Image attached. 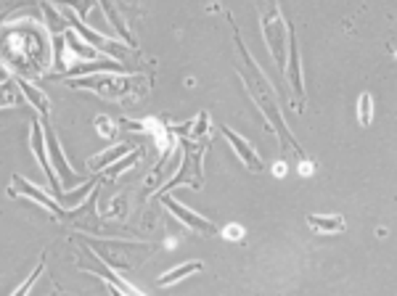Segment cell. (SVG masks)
<instances>
[{
	"instance_id": "484cf974",
	"label": "cell",
	"mask_w": 397,
	"mask_h": 296,
	"mask_svg": "<svg viewBox=\"0 0 397 296\" xmlns=\"http://www.w3.org/2000/svg\"><path fill=\"white\" fill-rule=\"evenodd\" d=\"M109 294H111V296H125V294H122V291H117L114 285H109Z\"/></svg>"
},
{
	"instance_id": "277c9868",
	"label": "cell",
	"mask_w": 397,
	"mask_h": 296,
	"mask_svg": "<svg viewBox=\"0 0 397 296\" xmlns=\"http://www.w3.org/2000/svg\"><path fill=\"white\" fill-rule=\"evenodd\" d=\"M64 16H69V22H72V27L77 30V34H82L85 40H90V43L96 45L99 51H106V53L117 56V58H127V48H122V45L111 43V40H106V37H101L99 32L88 30V27H85L82 22H77V19H75V8H69V6H66V8H64Z\"/></svg>"
},
{
	"instance_id": "9a60e30c",
	"label": "cell",
	"mask_w": 397,
	"mask_h": 296,
	"mask_svg": "<svg viewBox=\"0 0 397 296\" xmlns=\"http://www.w3.org/2000/svg\"><path fill=\"white\" fill-rule=\"evenodd\" d=\"M96 273H99L101 278L106 281V283L114 285L117 291H122V294H127V296H144L141 291H138V288H135V285H130L127 281H122V278H117V275L111 273V270H106V267H96Z\"/></svg>"
},
{
	"instance_id": "ac0fdd59",
	"label": "cell",
	"mask_w": 397,
	"mask_h": 296,
	"mask_svg": "<svg viewBox=\"0 0 397 296\" xmlns=\"http://www.w3.org/2000/svg\"><path fill=\"white\" fill-rule=\"evenodd\" d=\"M358 114H360V124H363V127H368V124L374 122V98H371V93H363V96H360Z\"/></svg>"
},
{
	"instance_id": "e0dca14e",
	"label": "cell",
	"mask_w": 397,
	"mask_h": 296,
	"mask_svg": "<svg viewBox=\"0 0 397 296\" xmlns=\"http://www.w3.org/2000/svg\"><path fill=\"white\" fill-rule=\"evenodd\" d=\"M16 82L8 79L0 85V109H11V106H19V93H16Z\"/></svg>"
},
{
	"instance_id": "ba28073f",
	"label": "cell",
	"mask_w": 397,
	"mask_h": 296,
	"mask_svg": "<svg viewBox=\"0 0 397 296\" xmlns=\"http://www.w3.org/2000/svg\"><path fill=\"white\" fill-rule=\"evenodd\" d=\"M32 148H34V156H37V162L43 165L45 175H48V180H51V188H53L56 196H61L64 191H61V186H58V180H56L53 175V167L48 165V156H45V148H43V130H40V122H32Z\"/></svg>"
},
{
	"instance_id": "9c48e42d",
	"label": "cell",
	"mask_w": 397,
	"mask_h": 296,
	"mask_svg": "<svg viewBox=\"0 0 397 296\" xmlns=\"http://www.w3.org/2000/svg\"><path fill=\"white\" fill-rule=\"evenodd\" d=\"M13 186L19 188V191H22L24 196L34 198V201H37V204H43V207H48V209H51V212H53V214H58V217H61V214H64V212H61V207H58V204H56L53 198H48V196H45V193H43V191H37V188H34L32 183H27V180H24V177L13 175Z\"/></svg>"
},
{
	"instance_id": "5bb4252c",
	"label": "cell",
	"mask_w": 397,
	"mask_h": 296,
	"mask_svg": "<svg viewBox=\"0 0 397 296\" xmlns=\"http://www.w3.org/2000/svg\"><path fill=\"white\" fill-rule=\"evenodd\" d=\"M204 264L201 262H186V264H180V267H175V270H170V273H165L156 283L159 285H170V283H177V281H183L186 275H191V273H198Z\"/></svg>"
},
{
	"instance_id": "7402d4cb",
	"label": "cell",
	"mask_w": 397,
	"mask_h": 296,
	"mask_svg": "<svg viewBox=\"0 0 397 296\" xmlns=\"http://www.w3.org/2000/svg\"><path fill=\"white\" fill-rule=\"evenodd\" d=\"M43 267H45V262H40V264H37V267H34V273L30 275L27 281H24V285H22V288H16V291H13V296H27V294H30V291H32V285H34V281H37V278L43 275Z\"/></svg>"
},
{
	"instance_id": "5b68a950",
	"label": "cell",
	"mask_w": 397,
	"mask_h": 296,
	"mask_svg": "<svg viewBox=\"0 0 397 296\" xmlns=\"http://www.w3.org/2000/svg\"><path fill=\"white\" fill-rule=\"evenodd\" d=\"M289 34V82H291V88L297 93V101H299V111H302V103H305V93H302V75H299V51H297V32H294V27H289L286 30Z\"/></svg>"
},
{
	"instance_id": "7c38bea8",
	"label": "cell",
	"mask_w": 397,
	"mask_h": 296,
	"mask_svg": "<svg viewBox=\"0 0 397 296\" xmlns=\"http://www.w3.org/2000/svg\"><path fill=\"white\" fill-rule=\"evenodd\" d=\"M16 88L22 90L24 96L32 101V106L40 111V114H43V120H48V111H51V106H48V98H45L43 93H40L37 88H32L30 82H24V79H19V82H16Z\"/></svg>"
},
{
	"instance_id": "3957f363",
	"label": "cell",
	"mask_w": 397,
	"mask_h": 296,
	"mask_svg": "<svg viewBox=\"0 0 397 296\" xmlns=\"http://www.w3.org/2000/svg\"><path fill=\"white\" fill-rule=\"evenodd\" d=\"M162 204H165L172 214H175L186 228H191V231L196 233H204V236H215L218 233V228H215V222H210V219H204L201 214H196V212H191L188 207H183V204H177L172 196H162Z\"/></svg>"
},
{
	"instance_id": "6da1fadb",
	"label": "cell",
	"mask_w": 397,
	"mask_h": 296,
	"mask_svg": "<svg viewBox=\"0 0 397 296\" xmlns=\"http://www.w3.org/2000/svg\"><path fill=\"white\" fill-rule=\"evenodd\" d=\"M236 43H239V51H241V56H244V64H249V75H241V77H244V82H246L249 93H252L254 98H257V103H260V111L265 114V120H267V124H270V130H276L278 138L286 143V146L291 148V151H294V154L302 156V146H299L297 138H294V135L289 132L286 122H284V117H281V109H278L276 93H273V88H270L267 77H265L263 72H260V66L252 61L249 51L244 48L241 34H239V32H236Z\"/></svg>"
},
{
	"instance_id": "ffe728a7",
	"label": "cell",
	"mask_w": 397,
	"mask_h": 296,
	"mask_svg": "<svg viewBox=\"0 0 397 296\" xmlns=\"http://www.w3.org/2000/svg\"><path fill=\"white\" fill-rule=\"evenodd\" d=\"M64 37H66V43H69V48H72V51H75L77 56H85V58H96V51H93V48H88V45H80L77 34H75V32H64Z\"/></svg>"
},
{
	"instance_id": "44dd1931",
	"label": "cell",
	"mask_w": 397,
	"mask_h": 296,
	"mask_svg": "<svg viewBox=\"0 0 397 296\" xmlns=\"http://www.w3.org/2000/svg\"><path fill=\"white\" fill-rule=\"evenodd\" d=\"M53 66L58 72H66V64H64V37L61 34H56L53 37Z\"/></svg>"
},
{
	"instance_id": "4fadbf2b",
	"label": "cell",
	"mask_w": 397,
	"mask_h": 296,
	"mask_svg": "<svg viewBox=\"0 0 397 296\" xmlns=\"http://www.w3.org/2000/svg\"><path fill=\"white\" fill-rule=\"evenodd\" d=\"M48 151L53 154V162H56V169L61 172V177H64V183H72L75 180V172L69 169V165H66V159L61 156V148H58V143H56L53 132L48 130Z\"/></svg>"
},
{
	"instance_id": "d4e9b609",
	"label": "cell",
	"mask_w": 397,
	"mask_h": 296,
	"mask_svg": "<svg viewBox=\"0 0 397 296\" xmlns=\"http://www.w3.org/2000/svg\"><path fill=\"white\" fill-rule=\"evenodd\" d=\"M0 82H8V72L3 66H0Z\"/></svg>"
},
{
	"instance_id": "8992f818",
	"label": "cell",
	"mask_w": 397,
	"mask_h": 296,
	"mask_svg": "<svg viewBox=\"0 0 397 296\" xmlns=\"http://www.w3.org/2000/svg\"><path fill=\"white\" fill-rule=\"evenodd\" d=\"M66 85L75 90H80V88L99 90L103 96H125V93H127V85H120V82L106 79V77H75V79H66Z\"/></svg>"
},
{
	"instance_id": "603a6c76",
	"label": "cell",
	"mask_w": 397,
	"mask_h": 296,
	"mask_svg": "<svg viewBox=\"0 0 397 296\" xmlns=\"http://www.w3.org/2000/svg\"><path fill=\"white\" fill-rule=\"evenodd\" d=\"M43 11L48 13V19H51V30H53L56 34L66 32V27H64V24H61V19L56 16V11H53V8H51V6H48V3H43Z\"/></svg>"
},
{
	"instance_id": "2e32d148",
	"label": "cell",
	"mask_w": 397,
	"mask_h": 296,
	"mask_svg": "<svg viewBox=\"0 0 397 296\" xmlns=\"http://www.w3.org/2000/svg\"><path fill=\"white\" fill-rule=\"evenodd\" d=\"M93 69H109V72H122V66L114 64V61H99V64H80V66H75V69H66L64 77L72 79V75L77 77V75H88V72H93Z\"/></svg>"
},
{
	"instance_id": "30bf717a",
	"label": "cell",
	"mask_w": 397,
	"mask_h": 296,
	"mask_svg": "<svg viewBox=\"0 0 397 296\" xmlns=\"http://www.w3.org/2000/svg\"><path fill=\"white\" fill-rule=\"evenodd\" d=\"M308 225L318 233H342L344 219L339 214H310Z\"/></svg>"
},
{
	"instance_id": "7a4b0ae2",
	"label": "cell",
	"mask_w": 397,
	"mask_h": 296,
	"mask_svg": "<svg viewBox=\"0 0 397 296\" xmlns=\"http://www.w3.org/2000/svg\"><path fill=\"white\" fill-rule=\"evenodd\" d=\"M263 11V34L267 40L270 56L276 58V64L284 69L286 66V37H284V19L278 6H260Z\"/></svg>"
},
{
	"instance_id": "4316f807",
	"label": "cell",
	"mask_w": 397,
	"mask_h": 296,
	"mask_svg": "<svg viewBox=\"0 0 397 296\" xmlns=\"http://www.w3.org/2000/svg\"><path fill=\"white\" fill-rule=\"evenodd\" d=\"M53 296H56V294H53Z\"/></svg>"
},
{
	"instance_id": "cb8c5ba5",
	"label": "cell",
	"mask_w": 397,
	"mask_h": 296,
	"mask_svg": "<svg viewBox=\"0 0 397 296\" xmlns=\"http://www.w3.org/2000/svg\"><path fill=\"white\" fill-rule=\"evenodd\" d=\"M222 233H225V238H231V241L233 238H236V241H241V228H239V225H228Z\"/></svg>"
},
{
	"instance_id": "8fae6325",
	"label": "cell",
	"mask_w": 397,
	"mask_h": 296,
	"mask_svg": "<svg viewBox=\"0 0 397 296\" xmlns=\"http://www.w3.org/2000/svg\"><path fill=\"white\" fill-rule=\"evenodd\" d=\"M130 151H135V146L132 143H122V146H117V148H111V151H103L101 156H93L88 162L90 169H103L106 165H111V162H117L120 156L130 154Z\"/></svg>"
},
{
	"instance_id": "d6986e66",
	"label": "cell",
	"mask_w": 397,
	"mask_h": 296,
	"mask_svg": "<svg viewBox=\"0 0 397 296\" xmlns=\"http://www.w3.org/2000/svg\"><path fill=\"white\" fill-rule=\"evenodd\" d=\"M103 11L109 13L111 16V24H114V27H117V30H120V34L122 37H125V40H127V45H132V48H135V37H132L130 34V30H127V27H125V24H122V19L120 16H117V11H114V6H109V3H103Z\"/></svg>"
},
{
	"instance_id": "52a82bcc",
	"label": "cell",
	"mask_w": 397,
	"mask_h": 296,
	"mask_svg": "<svg viewBox=\"0 0 397 296\" xmlns=\"http://www.w3.org/2000/svg\"><path fill=\"white\" fill-rule=\"evenodd\" d=\"M222 135H225V138H228V143H231L233 146V151H236V154L241 156V162L246 167H249V169H252V172H263L265 167H263V162H260V156L254 154V148L252 146H249V143L244 141L241 135H239V132H233L231 127H222Z\"/></svg>"
}]
</instances>
